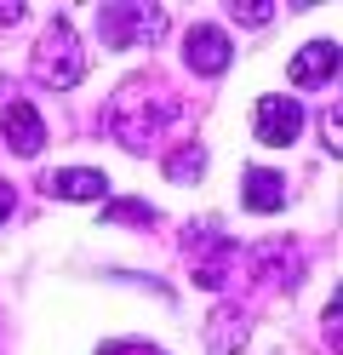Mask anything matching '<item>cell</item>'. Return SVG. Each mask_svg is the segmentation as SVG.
Listing matches in <instances>:
<instances>
[{"instance_id": "6da1fadb", "label": "cell", "mask_w": 343, "mask_h": 355, "mask_svg": "<svg viewBox=\"0 0 343 355\" xmlns=\"http://www.w3.org/2000/svg\"><path fill=\"white\" fill-rule=\"evenodd\" d=\"M172 121H177V98L166 92V86H155V80H126L121 92L109 98V109H103L109 138L121 149H132V155H143Z\"/></svg>"}, {"instance_id": "7a4b0ae2", "label": "cell", "mask_w": 343, "mask_h": 355, "mask_svg": "<svg viewBox=\"0 0 343 355\" xmlns=\"http://www.w3.org/2000/svg\"><path fill=\"white\" fill-rule=\"evenodd\" d=\"M86 75V58H80V40H75V24L69 17H52L35 46V80L58 86V92H69V86H80Z\"/></svg>"}, {"instance_id": "3957f363", "label": "cell", "mask_w": 343, "mask_h": 355, "mask_svg": "<svg viewBox=\"0 0 343 355\" xmlns=\"http://www.w3.org/2000/svg\"><path fill=\"white\" fill-rule=\"evenodd\" d=\"M98 29L109 46H149L166 35V6H143V0H109L98 12Z\"/></svg>"}, {"instance_id": "277c9868", "label": "cell", "mask_w": 343, "mask_h": 355, "mask_svg": "<svg viewBox=\"0 0 343 355\" xmlns=\"http://www.w3.org/2000/svg\"><path fill=\"white\" fill-rule=\"evenodd\" d=\"M229 58H235V46H229V35L218 24H195L189 40H183V63H189L195 75H223Z\"/></svg>"}, {"instance_id": "5b68a950", "label": "cell", "mask_w": 343, "mask_h": 355, "mask_svg": "<svg viewBox=\"0 0 343 355\" xmlns=\"http://www.w3.org/2000/svg\"><path fill=\"white\" fill-rule=\"evenodd\" d=\"M297 132H304V103L297 98H263L258 103V138L263 144H274V149H286V144H297Z\"/></svg>"}, {"instance_id": "8992f818", "label": "cell", "mask_w": 343, "mask_h": 355, "mask_svg": "<svg viewBox=\"0 0 343 355\" xmlns=\"http://www.w3.org/2000/svg\"><path fill=\"white\" fill-rule=\"evenodd\" d=\"M0 132H6V144H12L17 155H40V149H46V121L35 115V103H6Z\"/></svg>"}, {"instance_id": "52a82bcc", "label": "cell", "mask_w": 343, "mask_h": 355, "mask_svg": "<svg viewBox=\"0 0 343 355\" xmlns=\"http://www.w3.org/2000/svg\"><path fill=\"white\" fill-rule=\"evenodd\" d=\"M286 75H292V86H326L337 75V46L332 40H309V46L286 63Z\"/></svg>"}, {"instance_id": "ba28073f", "label": "cell", "mask_w": 343, "mask_h": 355, "mask_svg": "<svg viewBox=\"0 0 343 355\" xmlns=\"http://www.w3.org/2000/svg\"><path fill=\"white\" fill-rule=\"evenodd\" d=\"M258 275H269L274 286H297L304 281V247L297 241H269V247H258Z\"/></svg>"}, {"instance_id": "9c48e42d", "label": "cell", "mask_w": 343, "mask_h": 355, "mask_svg": "<svg viewBox=\"0 0 343 355\" xmlns=\"http://www.w3.org/2000/svg\"><path fill=\"white\" fill-rule=\"evenodd\" d=\"M46 189L58 195V201H103L109 195V178L98 166H69V172H52L46 178Z\"/></svg>"}, {"instance_id": "30bf717a", "label": "cell", "mask_w": 343, "mask_h": 355, "mask_svg": "<svg viewBox=\"0 0 343 355\" xmlns=\"http://www.w3.org/2000/svg\"><path fill=\"white\" fill-rule=\"evenodd\" d=\"M240 201H246L252 212H281V207H286V178H281V172H246Z\"/></svg>"}, {"instance_id": "8fae6325", "label": "cell", "mask_w": 343, "mask_h": 355, "mask_svg": "<svg viewBox=\"0 0 343 355\" xmlns=\"http://www.w3.org/2000/svg\"><path fill=\"white\" fill-rule=\"evenodd\" d=\"M200 172H206V144H200V138L177 144V149L166 155V178H172V184H200Z\"/></svg>"}, {"instance_id": "7c38bea8", "label": "cell", "mask_w": 343, "mask_h": 355, "mask_svg": "<svg viewBox=\"0 0 343 355\" xmlns=\"http://www.w3.org/2000/svg\"><path fill=\"white\" fill-rule=\"evenodd\" d=\"M206 344H212L218 355H235L246 344V315H240V309H223V315L206 327Z\"/></svg>"}, {"instance_id": "4fadbf2b", "label": "cell", "mask_w": 343, "mask_h": 355, "mask_svg": "<svg viewBox=\"0 0 343 355\" xmlns=\"http://www.w3.org/2000/svg\"><path fill=\"white\" fill-rule=\"evenodd\" d=\"M103 224H155V207H143V201H114V207L103 212Z\"/></svg>"}, {"instance_id": "5bb4252c", "label": "cell", "mask_w": 343, "mask_h": 355, "mask_svg": "<svg viewBox=\"0 0 343 355\" xmlns=\"http://www.w3.org/2000/svg\"><path fill=\"white\" fill-rule=\"evenodd\" d=\"M229 17H235V24H252V29H263L269 17H274V6H269V0H235V6H229Z\"/></svg>"}, {"instance_id": "9a60e30c", "label": "cell", "mask_w": 343, "mask_h": 355, "mask_svg": "<svg viewBox=\"0 0 343 355\" xmlns=\"http://www.w3.org/2000/svg\"><path fill=\"white\" fill-rule=\"evenodd\" d=\"M12 207H17V189L6 184V178H0V224H6V218H12Z\"/></svg>"}, {"instance_id": "2e32d148", "label": "cell", "mask_w": 343, "mask_h": 355, "mask_svg": "<svg viewBox=\"0 0 343 355\" xmlns=\"http://www.w3.org/2000/svg\"><path fill=\"white\" fill-rule=\"evenodd\" d=\"M103 355H160V349H149V344H109Z\"/></svg>"}, {"instance_id": "e0dca14e", "label": "cell", "mask_w": 343, "mask_h": 355, "mask_svg": "<svg viewBox=\"0 0 343 355\" xmlns=\"http://www.w3.org/2000/svg\"><path fill=\"white\" fill-rule=\"evenodd\" d=\"M326 149H343V138H337V109L326 115Z\"/></svg>"}, {"instance_id": "ac0fdd59", "label": "cell", "mask_w": 343, "mask_h": 355, "mask_svg": "<svg viewBox=\"0 0 343 355\" xmlns=\"http://www.w3.org/2000/svg\"><path fill=\"white\" fill-rule=\"evenodd\" d=\"M17 17H23V6H17V0H0V24H17Z\"/></svg>"}]
</instances>
